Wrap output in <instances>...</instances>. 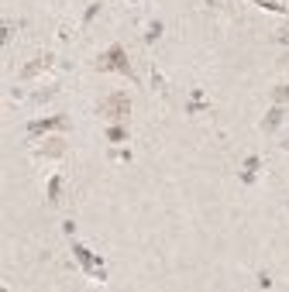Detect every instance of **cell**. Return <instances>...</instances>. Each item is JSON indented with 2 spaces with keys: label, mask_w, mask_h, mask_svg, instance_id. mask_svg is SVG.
I'll return each mask as SVG.
<instances>
[{
  "label": "cell",
  "mask_w": 289,
  "mask_h": 292,
  "mask_svg": "<svg viewBox=\"0 0 289 292\" xmlns=\"http://www.w3.org/2000/svg\"><path fill=\"white\" fill-rule=\"evenodd\" d=\"M96 69H100V72L114 69V72H124V76H131V79H134L131 62H128V55H124V48H121V45H111V48H107V52L96 59Z\"/></svg>",
  "instance_id": "obj_1"
},
{
  "label": "cell",
  "mask_w": 289,
  "mask_h": 292,
  "mask_svg": "<svg viewBox=\"0 0 289 292\" xmlns=\"http://www.w3.org/2000/svg\"><path fill=\"white\" fill-rule=\"evenodd\" d=\"M96 110H100L103 117H111V121H121V117H128V110H131V100H128V93H114V96H107Z\"/></svg>",
  "instance_id": "obj_2"
},
{
  "label": "cell",
  "mask_w": 289,
  "mask_h": 292,
  "mask_svg": "<svg viewBox=\"0 0 289 292\" xmlns=\"http://www.w3.org/2000/svg\"><path fill=\"white\" fill-rule=\"evenodd\" d=\"M62 127H65V117H45V121H34L28 134H45V131H62Z\"/></svg>",
  "instance_id": "obj_3"
},
{
  "label": "cell",
  "mask_w": 289,
  "mask_h": 292,
  "mask_svg": "<svg viewBox=\"0 0 289 292\" xmlns=\"http://www.w3.org/2000/svg\"><path fill=\"white\" fill-rule=\"evenodd\" d=\"M72 251H76V258L86 265V272H90V275L103 278V268H100V261H93V258H90V251H86V247H72Z\"/></svg>",
  "instance_id": "obj_4"
},
{
  "label": "cell",
  "mask_w": 289,
  "mask_h": 292,
  "mask_svg": "<svg viewBox=\"0 0 289 292\" xmlns=\"http://www.w3.org/2000/svg\"><path fill=\"white\" fill-rule=\"evenodd\" d=\"M48 65H52V55H42V59L34 62V65H28V69H24V79H31L34 72H42V69H48Z\"/></svg>",
  "instance_id": "obj_5"
},
{
  "label": "cell",
  "mask_w": 289,
  "mask_h": 292,
  "mask_svg": "<svg viewBox=\"0 0 289 292\" xmlns=\"http://www.w3.org/2000/svg\"><path fill=\"white\" fill-rule=\"evenodd\" d=\"M107 138H111V144H124V141H128V131H124V127H111V131H107Z\"/></svg>",
  "instance_id": "obj_6"
},
{
  "label": "cell",
  "mask_w": 289,
  "mask_h": 292,
  "mask_svg": "<svg viewBox=\"0 0 289 292\" xmlns=\"http://www.w3.org/2000/svg\"><path fill=\"white\" fill-rule=\"evenodd\" d=\"M255 172H258V158H248V162H244V172H241V175H244L248 182H251V179H255Z\"/></svg>",
  "instance_id": "obj_7"
},
{
  "label": "cell",
  "mask_w": 289,
  "mask_h": 292,
  "mask_svg": "<svg viewBox=\"0 0 289 292\" xmlns=\"http://www.w3.org/2000/svg\"><path fill=\"white\" fill-rule=\"evenodd\" d=\"M59 189H62V179L55 175V179L48 182V200H52V203H59Z\"/></svg>",
  "instance_id": "obj_8"
},
{
  "label": "cell",
  "mask_w": 289,
  "mask_h": 292,
  "mask_svg": "<svg viewBox=\"0 0 289 292\" xmlns=\"http://www.w3.org/2000/svg\"><path fill=\"white\" fill-rule=\"evenodd\" d=\"M152 86H155L159 93H165V79H162V72H159V69H152Z\"/></svg>",
  "instance_id": "obj_9"
},
{
  "label": "cell",
  "mask_w": 289,
  "mask_h": 292,
  "mask_svg": "<svg viewBox=\"0 0 289 292\" xmlns=\"http://www.w3.org/2000/svg\"><path fill=\"white\" fill-rule=\"evenodd\" d=\"M279 121H282V110H279V107H275V110L269 114V121H265V131H272V127L279 124Z\"/></svg>",
  "instance_id": "obj_10"
},
{
  "label": "cell",
  "mask_w": 289,
  "mask_h": 292,
  "mask_svg": "<svg viewBox=\"0 0 289 292\" xmlns=\"http://www.w3.org/2000/svg\"><path fill=\"white\" fill-rule=\"evenodd\" d=\"M159 34H162V24L155 21V24H148V34H144V38H148V42H152V38H159Z\"/></svg>",
  "instance_id": "obj_11"
}]
</instances>
